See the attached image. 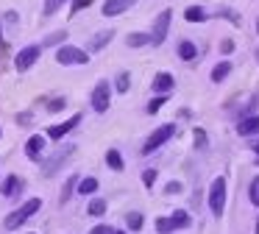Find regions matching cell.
<instances>
[{
  "label": "cell",
  "mask_w": 259,
  "mask_h": 234,
  "mask_svg": "<svg viewBox=\"0 0 259 234\" xmlns=\"http://www.w3.org/2000/svg\"><path fill=\"white\" fill-rule=\"evenodd\" d=\"M39 206H42V201H39V198H28V201H25V206L14 209L12 215H6L3 226H6L9 231H14V228H20V226H23V223L31 217V215H36V212H39Z\"/></svg>",
  "instance_id": "cell-1"
},
{
  "label": "cell",
  "mask_w": 259,
  "mask_h": 234,
  "mask_svg": "<svg viewBox=\"0 0 259 234\" xmlns=\"http://www.w3.org/2000/svg\"><path fill=\"white\" fill-rule=\"evenodd\" d=\"M56 61L64 67H81V64L90 61V50L75 48V45H62V48L56 50Z\"/></svg>",
  "instance_id": "cell-2"
},
{
  "label": "cell",
  "mask_w": 259,
  "mask_h": 234,
  "mask_svg": "<svg viewBox=\"0 0 259 234\" xmlns=\"http://www.w3.org/2000/svg\"><path fill=\"white\" fill-rule=\"evenodd\" d=\"M209 209H212L214 217H220L226 209V178L223 176H218L209 184Z\"/></svg>",
  "instance_id": "cell-3"
},
{
  "label": "cell",
  "mask_w": 259,
  "mask_h": 234,
  "mask_svg": "<svg viewBox=\"0 0 259 234\" xmlns=\"http://www.w3.org/2000/svg\"><path fill=\"white\" fill-rule=\"evenodd\" d=\"M190 226V215L184 209H176L170 217H156V231L159 234H170V231H179V228Z\"/></svg>",
  "instance_id": "cell-4"
},
{
  "label": "cell",
  "mask_w": 259,
  "mask_h": 234,
  "mask_svg": "<svg viewBox=\"0 0 259 234\" xmlns=\"http://www.w3.org/2000/svg\"><path fill=\"white\" fill-rule=\"evenodd\" d=\"M173 134H176V126H173V123H164V126H159L156 131H153L151 137L145 139V145H142V153H153V150L162 148V145L167 142Z\"/></svg>",
  "instance_id": "cell-5"
},
{
  "label": "cell",
  "mask_w": 259,
  "mask_h": 234,
  "mask_svg": "<svg viewBox=\"0 0 259 234\" xmlns=\"http://www.w3.org/2000/svg\"><path fill=\"white\" fill-rule=\"evenodd\" d=\"M109 100H112V87H109V81H98L95 89H92V95H90L92 109H95L98 114H103V111L109 109Z\"/></svg>",
  "instance_id": "cell-6"
},
{
  "label": "cell",
  "mask_w": 259,
  "mask_h": 234,
  "mask_svg": "<svg viewBox=\"0 0 259 234\" xmlns=\"http://www.w3.org/2000/svg\"><path fill=\"white\" fill-rule=\"evenodd\" d=\"M39 53H42L39 45H25V48L20 50L17 56H14V70H17V72L31 70V67L36 64V59H39Z\"/></svg>",
  "instance_id": "cell-7"
},
{
  "label": "cell",
  "mask_w": 259,
  "mask_h": 234,
  "mask_svg": "<svg viewBox=\"0 0 259 234\" xmlns=\"http://www.w3.org/2000/svg\"><path fill=\"white\" fill-rule=\"evenodd\" d=\"M170 20H173V11H170V9H164L162 14L156 17V22H153V33H151V45H162L164 39H167Z\"/></svg>",
  "instance_id": "cell-8"
},
{
  "label": "cell",
  "mask_w": 259,
  "mask_h": 234,
  "mask_svg": "<svg viewBox=\"0 0 259 234\" xmlns=\"http://www.w3.org/2000/svg\"><path fill=\"white\" fill-rule=\"evenodd\" d=\"M78 123H81V114H73L70 120L59 123V126H51V128H48V139H62L64 134H70L75 126H78Z\"/></svg>",
  "instance_id": "cell-9"
},
{
  "label": "cell",
  "mask_w": 259,
  "mask_h": 234,
  "mask_svg": "<svg viewBox=\"0 0 259 234\" xmlns=\"http://www.w3.org/2000/svg\"><path fill=\"white\" fill-rule=\"evenodd\" d=\"M134 3L137 0H106L101 11H103V17H117V14H123V11H128Z\"/></svg>",
  "instance_id": "cell-10"
},
{
  "label": "cell",
  "mask_w": 259,
  "mask_h": 234,
  "mask_svg": "<svg viewBox=\"0 0 259 234\" xmlns=\"http://www.w3.org/2000/svg\"><path fill=\"white\" fill-rule=\"evenodd\" d=\"M237 134H240V137H253V134H259V114L242 117V120L237 123Z\"/></svg>",
  "instance_id": "cell-11"
},
{
  "label": "cell",
  "mask_w": 259,
  "mask_h": 234,
  "mask_svg": "<svg viewBox=\"0 0 259 234\" xmlns=\"http://www.w3.org/2000/svg\"><path fill=\"white\" fill-rule=\"evenodd\" d=\"M20 192H23L20 176H6V181H3V187H0V195H3V198H17Z\"/></svg>",
  "instance_id": "cell-12"
},
{
  "label": "cell",
  "mask_w": 259,
  "mask_h": 234,
  "mask_svg": "<svg viewBox=\"0 0 259 234\" xmlns=\"http://www.w3.org/2000/svg\"><path fill=\"white\" fill-rule=\"evenodd\" d=\"M173 87H176V78L170 75V72H156V78H153V92H156V95H167Z\"/></svg>",
  "instance_id": "cell-13"
},
{
  "label": "cell",
  "mask_w": 259,
  "mask_h": 234,
  "mask_svg": "<svg viewBox=\"0 0 259 234\" xmlns=\"http://www.w3.org/2000/svg\"><path fill=\"white\" fill-rule=\"evenodd\" d=\"M45 145H48V139L42 137V134H34V137L25 142V156H28V159H39V153H42Z\"/></svg>",
  "instance_id": "cell-14"
},
{
  "label": "cell",
  "mask_w": 259,
  "mask_h": 234,
  "mask_svg": "<svg viewBox=\"0 0 259 234\" xmlns=\"http://www.w3.org/2000/svg\"><path fill=\"white\" fill-rule=\"evenodd\" d=\"M112 39H114V31H98L95 36L90 39V50H92V53H98V50H103Z\"/></svg>",
  "instance_id": "cell-15"
},
{
  "label": "cell",
  "mask_w": 259,
  "mask_h": 234,
  "mask_svg": "<svg viewBox=\"0 0 259 234\" xmlns=\"http://www.w3.org/2000/svg\"><path fill=\"white\" fill-rule=\"evenodd\" d=\"M73 150H75V145H70V148H62V150H59V153H56V156H53V159H51V165H45V167H42V170H45L48 176H53V173H56L59 167H62V159H64V156H70V153H73Z\"/></svg>",
  "instance_id": "cell-16"
},
{
  "label": "cell",
  "mask_w": 259,
  "mask_h": 234,
  "mask_svg": "<svg viewBox=\"0 0 259 234\" xmlns=\"http://www.w3.org/2000/svg\"><path fill=\"white\" fill-rule=\"evenodd\" d=\"M198 56V48L195 42H190V39H184V42H179V59L181 61H192Z\"/></svg>",
  "instance_id": "cell-17"
},
{
  "label": "cell",
  "mask_w": 259,
  "mask_h": 234,
  "mask_svg": "<svg viewBox=\"0 0 259 234\" xmlns=\"http://www.w3.org/2000/svg\"><path fill=\"white\" fill-rule=\"evenodd\" d=\"M125 45L128 48H145V45H151V33H128Z\"/></svg>",
  "instance_id": "cell-18"
},
{
  "label": "cell",
  "mask_w": 259,
  "mask_h": 234,
  "mask_svg": "<svg viewBox=\"0 0 259 234\" xmlns=\"http://www.w3.org/2000/svg\"><path fill=\"white\" fill-rule=\"evenodd\" d=\"M206 17H209V14L201 9V6H190V9L184 11V20H187V22H203Z\"/></svg>",
  "instance_id": "cell-19"
},
{
  "label": "cell",
  "mask_w": 259,
  "mask_h": 234,
  "mask_svg": "<svg viewBox=\"0 0 259 234\" xmlns=\"http://www.w3.org/2000/svg\"><path fill=\"white\" fill-rule=\"evenodd\" d=\"M229 72H231V64H229V61H220V64L212 67V81L214 84L226 81V75H229Z\"/></svg>",
  "instance_id": "cell-20"
},
{
  "label": "cell",
  "mask_w": 259,
  "mask_h": 234,
  "mask_svg": "<svg viewBox=\"0 0 259 234\" xmlns=\"http://www.w3.org/2000/svg\"><path fill=\"white\" fill-rule=\"evenodd\" d=\"M98 187H101V181H98L95 176H90V178H81V181H78V192H81V195H92Z\"/></svg>",
  "instance_id": "cell-21"
},
{
  "label": "cell",
  "mask_w": 259,
  "mask_h": 234,
  "mask_svg": "<svg viewBox=\"0 0 259 234\" xmlns=\"http://www.w3.org/2000/svg\"><path fill=\"white\" fill-rule=\"evenodd\" d=\"M128 87H131V75L128 72H117V81H114V89H117V95H125L128 92Z\"/></svg>",
  "instance_id": "cell-22"
},
{
  "label": "cell",
  "mask_w": 259,
  "mask_h": 234,
  "mask_svg": "<svg viewBox=\"0 0 259 234\" xmlns=\"http://www.w3.org/2000/svg\"><path fill=\"white\" fill-rule=\"evenodd\" d=\"M142 223H145V217H142L140 212H128V215H125V226H128L131 231H140Z\"/></svg>",
  "instance_id": "cell-23"
},
{
  "label": "cell",
  "mask_w": 259,
  "mask_h": 234,
  "mask_svg": "<svg viewBox=\"0 0 259 234\" xmlns=\"http://www.w3.org/2000/svg\"><path fill=\"white\" fill-rule=\"evenodd\" d=\"M87 212H90L92 217H101V215H106V201H101V198H92V201H90V206H87Z\"/></svg>",
  "instance_id": "cell-24"
},
{
  "label": "cell",
  "mask_w": 259,
  "mask_h": 234,
  "mask_svg": "<svg viewBox=\"0 0 259 234\" xmlns=\"http://www.w3.org/2000/svg\"><path fill=\"white\" fill-rule=\"evenodd\" d=\"M106 165L112 167V170H117V173L123 170V156H120V150H114V148L109 150V153H106Z\"/></svg>",
  "instance_id": "cell-25"
},
{
  "label": "cell",
  "mask_w": 259,
  "mask_h": 234,
  "mask_svg": "<svg viewBox=\"0 0 259 234\" xmlns=\"http://www.w3.org/2000/svg\"><path fill=\"white\" fill-rule=\"evenodd\" d=\"M248 198H251L253 206H259V176L251 181V187H248Z\"/></svg>",
  "instance_id": "cell-26"
},
{
  "label": "cell",
  "mask_w": 259,
  "mask_h": 234,
  "mask_svg": "<svg viewBox=\"0 0 259 234\" xmlns=\"http://www.w3.org/2000/svg\"><path fill=\"white\" fill-rule=\"evenodd\" d=\"M67 36V31H56V33H48L45 36V48H53V45H59L62 39Z\"/></svg>",
  "instance_id": "cell-27"
},
{
  "label": "cell",
  "mask_w": 259,
  "mask_h": 234,
  "mask_svg": "<svg viewBox=\"0 0 259 234\" xmlns=\"http://www.w3.org/2000/svg\"><path fill=\"white\" fill-rule=\"evenodd\" d=\"M164 103H167V95H156V98H153L151 103H148V111H151V114H153V111H159V109H162Z\"/></svg>",
  "instance_id": "cell-28"
},
{
  "label": "cell",
  "mask_w": 259,
  "mask_h": 234,
  "mask_svg": "<svg viewBox=\"0 0 259 234\" xmlns=\"http://www.w3.org/2000/svg\"><path fill=\"white\" fill-rule=\"evenodd\" d=\"M48 111H62L64 109V106H67V100H64V98H53V100H48Z\"/></svg>",
  "instance_id": "cell-29"
},
{
  "label": "cell",
  "mask_w": 259,
  "mask_h": 234,
  "mask_svg": "<svg viewBox=\"0 0 259 234\" xmlns=\"http://www.w3.org/2000/svg\"><path fill=\"white\" fill-rule=\"evenodd\" d=\"M67 0H45V14H56L59 6H64Z\"/></svg>",
  "instance_id": "cell-30"
},
{
  "label": "cell",
  "mask_w": 259,
  "mask_h": 234,
  "mask_svg": "<svg viewBox=\"0 0 259 234\" xmlns=\"http://www.w3.org/2000/svg\"><path fill=\"white\" fill-rule=\"evenodd\" d=\"M90 3H92V0H73V3H70V14H78V11H84Z\"/></svg>",
  "instance_id": "cell-31"
},
{
  "label": "cell",
  "mask_w": 259,
  "mask_h": 234,
  "mask_svg": "<svg viewBox=\"0 0 259 234\" xmlns=\"http://www.w3.org/2000/svg\"><path fill=\"white\" fill-rule=\"evenodd\" d=\"M73 184H78V178H75V176H70V181H67V187H64V192H62V204H64V201H67V198H70V192H73Z\"/></svg>",
  "instance_id": "cell-32"
},
{
  "label": "cell",
  "mask_w": 259,
  "mask_h": 234,
  "mask_svg": "<svg viewBox=\"0 0 259 234\" xmlns=\"http://www.w3.org/2000/svg\"><path fill=\"white\" fill-rule=\"evenodd\" d=\"M195 145L198 148H206V134H203V128H195Z\"/></svg>",
  "instance_id": "cell-33"
},
{
  "label": "cell",
  "mask_w": 259,
  "mask_h": 234,
  "mask_svg": "<svg viewBox=\"0 0 259 234\" xmlns=\"http://www.w3.org/2000/svg\"><path fill=\"white\" fill-rule=\"evenodd\" d=\"M142 181H145V187H153V181H156V170H145L142 173Z\"/></svg>",
  "instance_id": "cell-34"
},
{
  "label": "cell",
  "mask_w": 259,
  "mask_h": 234,
  "mask_svg": "<svg viewBox=\"0 0 259 234\" xmlns=\"http://www.w3.org/2000/svg\"><path fill=\"white\" fill-rule=\"evenodd\" d=\"M112 231H114V226H106V223H101V226H95L90 234H112Z\"/></svg>",
  "instance_id": "cell-35"
},
{
  "label": "cell",
  "mask_w": 259,
  "mask_h": 234,
  "mask_svg": "<svg viewBox=\"0 0 259 234\" xmlns=\"http://www.w3.org/2000/svg\"><path fill=\"white\" fill-rule=\"evenodd\" d=\"M220 48H223V53H231V50H234V42H231V39H223Z\"/></svg>",
  "instance_id": "cell-36"
},
{
  "label": "cell",
  "mask_w": 259,
  "mask_h": 234,
  "mask_svg": "<svg viewBox=\"0 0 259 234\" xmlns=\"http://www.w3.org/2000/svg\"><path fill=\"white\" fill-rule=\"evenodd\" d=\"M167 192H170V195H173V192H181V184H179V181H170V184H167Z\"/></svg>",
  "instance_id": "cell-37"
},
{
  "label": "cell",
  "mask_w": 259,
  "mask_h": 234,
  "mask_svg": "<svg viewBox=\"0 0 259 234\" xmlns=\"http://www.w3.org/2000/svg\"><path fill=\"white\" fill-rule=\"evenodd\" d=\"M251 148H253V153L259 156V139H253V142H251Z\"/></svg>",
  "instance_id": "cell-38"
},
{
  "label": "cell",
  "mask_w": 259,
  "mask_h": 234,
  "mask_svg": "<svg viewBox=\"0 0 259 234\" xmlns=\"http://www.w3.org/2000/svg\"><path fill=\"white\" fill-rule=\"evenodd\" d=\"M112 234H125V231H120V228H114V231Z\"/></svg>",
  "instance_id": "cell-39"
},
{
  "label": "cell",
  "mask_w": 259,
  "mask_h": 234,
  "mask_svg": "<svg viewBox=\"0 0 259 234\" xmlns=\"http://www.w3.org/2000/svg\"><path fill=\"white\" fill-rule=\"evenodd\" d=\"M253 231H256V234H259V220H256V228H253Z\"/></svg>",
  "instance_id": "cell-40"
},
{
  "label": "cell",
  "mask_w": 259,
  "mask_h": 234,
  "mask_svg": "<svg viewBox=\"0 0 259 234\" xmlns=\"http://www.w3.org/2000/svg\"><path fill=\"white\" fill-rule=\"evenodd\" d=\"M0 42H3V28H0Z\"/></svg>",
  "instance_id": "cell-41"
},
{
  "label": "cell",
  "mask_w": 259,
  "mask_h": 234,
  "mask_svg": "<svg viewBox=\"0 0 259 234\" xmlns=\"http://www.w3.org/2000/svg\"><path fill=\"white\" fill-rule=\"evenodd\" d=\"M256 31H259V20H256Z\"/></svg>",
  "instance_id": "cell-42"
},
{
  "label": "cell",
  "mask_w": 259,
  "mask_h": 234,
  "mask_svg": "<svg viewBox=\"0 0 259 234\" xmlns=\"http://www.w3.org/2000/svg\"><path fill=\"white\" fill-rule=\"evenodd\" d=\"M256 165H259V156H256Z\"/></svg>",
  "instance_id": "cell-43"
}]
</instances>
